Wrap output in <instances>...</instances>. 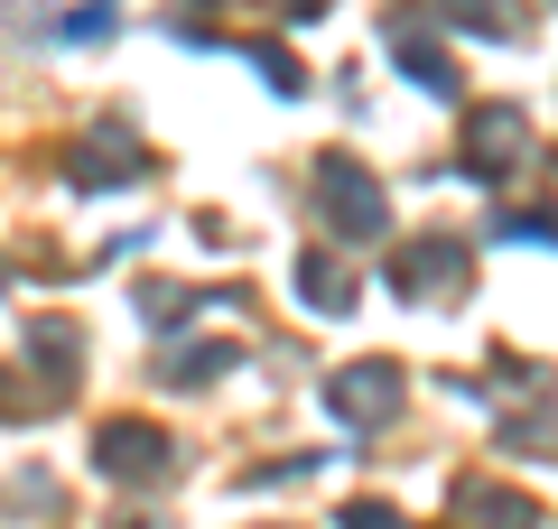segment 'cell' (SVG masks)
<instances>
[{
  "instance_id": "cell-1",
  "label": "cell",
  "mask_w": 558,
  "mask_h": 529,
  "mask_svg": "<svg viewBox=\"0 0 558 529\" xmlns=\"http://www.w3.org/2000/svg\"><path fill=\"white\" fill-rule=\"evenodd\" d=\"M317 196L344 214L336 233H381V186H373V176H354V158H326V168H317Z\"/></svg>"
},
{
  "instance_id": "cell-2",
  "label": "cell",
  "mask_w": 558,
  "mask_h": 529,
  "mask_svg": "<svg viewBox=\"0 0 558 529\" xmlns=\"http://www.w3.org/2000/svg\"><path fill=\"white\" fill-rule=\"evenodd\" d=\"M363 372H373V381H344V409H354V418H381V409H391V399H400V381H391V362H363Z\"/></svg>"
},
{
  "instance_id": "cell-3",
  "label": "cell",
  "mask_w": 558,
  "mask_h": 529,
  "mask_svg": "<svg viewBox=\"0 0 558 529\" xmlns=\"http://www.w3.org/2000/svg\"><path fill=\"white\" fill-rule=\"evenodd\" d=\"M102 465H112V473H140V465H159V436H140V428H112V436H102Z\"/></svg>"
}]
</instances>
